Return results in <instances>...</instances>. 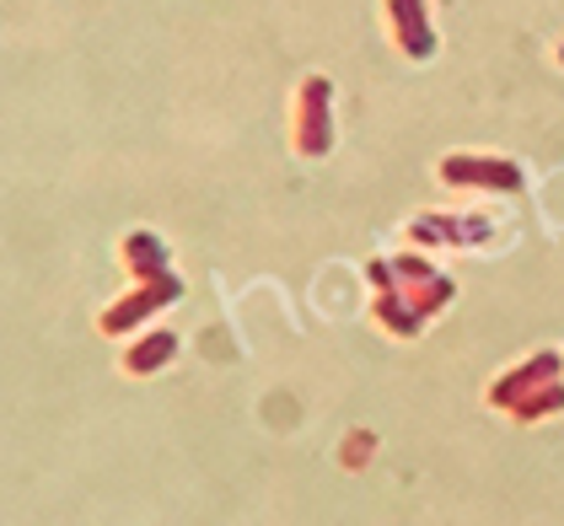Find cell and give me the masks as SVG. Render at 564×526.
I'll return each mask as SVG.
<instances>
[{
    "label": "cell",
    "mask_w": 564,
    "mask_h": 526,
    "mask_svg": "<svg viewBox=\"0 0 564 526\" xmlns=\"http://www.w3.org/2000/svg\"><path fill=\"white\" fill-rule=\"evenodd\" d=\"M167 242L156 237V231H130L124 237V263H130V274L134 280H162V274H173L167 269Z\"/></svg>",
    "instance_id": "ba28073f"
},
{
    "label": "cell",
    "mask_w": 564,
    "mask_h": 526,
    "mask_svg": "<svg viewBox=\"0 0 564 526\" xmlns=\"http://www.w3.org/2000/svg\"><path fill=\"white\" fill-rule=\"evenodd\" d=\"M441 183L446 188H478V194H521V173L517 162H506V156H478V151H452V156H441Z\"/></svg>",
    "instance_id": "3957f363"
},
{
    "label": "cell",
    "mask_w": 564,
    "mask_h": 526,
    "mask_svg": "<svg viewBox=\"0 0 564 526\" xmlns=\"http://www.w3.org/2000/svg\"><path fill=\"white\" fill-rule=\"evenodd\" d=\"M177 344H183L177 333L156 328V333H145L140 344H130V350H124V371H130V376H151V371H162V365L173 360Z\"/></svg>",
    "instance_id": "9c48e42d"
},
{
    "label": "cell",
    "mask_w": 564,
    "mask_h": 526,
    "mask_svg": "<svg viewBox=\"0 0 564 526\" xmlns=\"http://www.w3.org/2000/svg\"><path fill=\"white\" fill-rule=\"evenodd\" d=\"M560 65H564V44H560Z\"/></svg>",
    "instance_id": "8fae6325"
},
{
    "label": "cell",
    "mask_w": 564,
    "mask_h": 526,
    "mask_svg": "<svg viewBox=\"0 0 564 526\" xmlns=\"http://www.w3.org/2000/svg\"><path fill=\"white\" fill-rule=\"evenodd\" d=\"M495 237L489 216H446V210H425L409 220V242L420 248H484Z\"/></svg>",
    "instance_id": "277c9868"
},
{
    "label": "cell",
    "mask_w": 564,
    "mask_h": 526,
    "mask_svg": "<svg viewBox=\"0 0 564 526\" xmlns=\"http://www.w3.org/2000/svg\"><path fill=\"white\" fill-rule=\"evenodd\" d=\"M173 302H183V280H177V274H162V280H140V291H134V296H124L119 307L102 311V317H97V328H102V333H130L134 322H145L151 311L173 307Z\"/></svg>",
    "instance_id": "5b68a950"
},
{
    "label": "cell",
    "mask_w": 564,
    "mask_h": 526,
    "mask_svg": "<svg viewBox=\"0 0 564 526\" xmlns=\"http://www.w3.org/2000/svg\"><path fill=\"white\" fill-rule=\"evenodd\" d=\"M549 382H560V354H527L517 371H506V376H495V387H489V408H517L521 397H532L538 387H549Z\"/></svg>",
    "instance_id": "52a82bcc"
},
{
    "label": "cell",
    "mask_w": 564,
    "mask_h": 526,
    "mask_svg": "<svg viewBox=\"0 0 564 526\" xmlns=\"http://www.w3.org/2000/svg\"><path fill=\"white\" fill-rule=\"evenodd\" d=\"M366 280H371L377 291H398L425 322H431L435 311H446L457 302V285H452L431 259H420V253H398V259L366 263Z\"/></svg>",
    "instance_id": "6da1fadb"
},
{
    "label": "cell",
    "mask_w": 564,
    "mask_h": 526,
    "mask_svg": "<svg viewBox=\"0 0 564 526\" xmlns=\"http://www.w3.org/2000/svg\"><path fill=\"white\" fill-rule=\"evenodd\" d=\"M564 408V382H549V387H538L532 397H521L517 408H511V419L517 425H538L543 414H560Z\"/></svg>",
    "instance_id": "30bf717a"
},
{
    "label": "cell",
    "mask_w": 564,
    "mask_h": 526,
    "mask_svg": "<svg viewBox=\"0 0 564 526\" xmlns=\"http://www.w3.org/2000/svg\"><path fill=\"white\" fill-rule=\"evenodd\" d=\"M382 17H388V33L403 59H431L435 54V28L425 0H382Z\"/></svg>",
    "instance_id": "8992f818"
},
{
    "label": "cell",
    "mask_w": 564,
    "mask_h": 526,
    "mask_svg": "<svg viewBox=\"0 0 564 526\" xmlns=\"http://www.w3.org/2000/svg\"><path fill=\"white\" fill-rule=\"evenodd\" d=\"M291 145L306 162H323L334 151V81L328 76H306L291 97Z\"/></svg>",
    "instance_id": "7a4b0ae2"
}]
</instances>
